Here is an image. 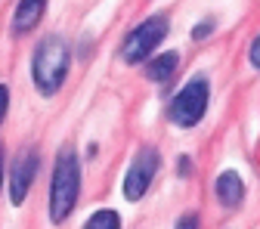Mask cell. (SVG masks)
<instances>
[{
    "label": "cell",
    "instance_id": "cell-1",
    "mask_svg": "<svg viewBox=\"0 0 260 229\" xmlns=\"http://www.w3.org/2000/svg\"><path fill=\"white\" fill-rule=\"evenodd\" d=\"M72 69V47L62 35H47L31 53V81L41 96H56Z\"/></svg>",
    "mask_w": 260,
    "mask_h": 229
},
{
    "label": "cell",
    "instance_id": "cell-2",
    "mask_svg": "<svg viewBox=\"0 0 260 229\" xmlns=\"http://www.w3.org/2000/svg\"><path fill=\"white\" fill-rule=\"evenodd\" d=\"M81 195V161L75 146H62L56 152L53 180H50V223L59 226L72 217Z\"/></svg>",
    "mask_w": 260,
    "mask_h": 229
},
{
    "label": "cell",
    "instance_id": "cell-3",
    "mask_svg": "<svg viewBox=\"0 0 260 229\" xmlns=\"http://www.w3.org/2000/svg\"><path fill=\"white\" fill-rule=\"evenodd\" d=\"M208 100H211V84H208V78L205 75H195V78H189L183 87H180V93L171 100V106H168V118L177 124V127H195L202 118H205V112H208Z\"/></svg>",
    "mask_w": 260,
    "mask_h": 229
},
{
    "label": "cell",
    "instance_id": "cell-4",
    "mask_svg": "<svg viewBox=\"0 0 260 229\" xmlns=\"http://www.w3.org/2000/svg\"><path fill=\"white\" fill-rule=\"evenodd\" d=\"M168 31H171L168 16H149V19H143L137 28H130V35L124 38L121 59H124L127 65H140V62H146V59L161 47V41L168 38Z\"/></svg>",
    "mask_w": 260,
    "mask_h": 229
},
{
    "label": "cell",
    "instance_id": "cell-5",
    "mask_svg": "<svg viewBox=\"0 0 260 229\" xmlns=\"http://www.w3.org/2000/svg\"><path fill=\"white\" fill-rule=\"evenodd\" d=\"M158 165H161V158H158V149H152V146H143L134 155V161H130V168L124 174V199L127 202H140L149 192V186L158 174Z\"/></svg>",
    "mask_w": 260,
    "mask_h": 229
},
{
    "label": "cell",
    "instance_id": "cell-6",
    "mask_svg": "<svg viewBox=\"0 0 260 229\" xmlns=\"http://www.w3.org/2000/svg\"><path fill=\"white\" fill-rule=\"evenodd\" d=\"M38 168H41V152L35 146L22 149L13 158V168H10V202L16 208L25 205L28 192H31V183H35V177H38Z\"/></svg>",
    "mask_w": 260,
    "mask_h": 229
},
{
    "label": "cell",
    "instance_id": "cell-7",
    "mask_svg": "<svg viewBox=\"0 0 260 229\" xmlns=\"http://www.w3.org/2000/svg\"><path fill=\"white\" fill-rule=\"evenodd\" d=\"M47 13V0H19L16 10H13V19H10V31H13V38H25L31 35L41 19Z\"/></svg>",
    "mask_w": 260,
    "mask_h": 229
},
{
    "label": "cell",
    "instance_id": "cell-8",
    "mask_svg": "<svg viewBox=\"0 0 260 229\" xmlns=\"http://www.w3.org/2000/svg\"><path fill=\"white\" fill-rule=\"evenodd\" d=\"M214 192L223 208H239L245 199V180L239 177V171H223L214 183Z\"/></svg>",
    "mask_w": 260,
    "mask_h": 229
},
{
    "label": "cell",
    "instance_id": "cell-9",
    "mask_svg": "<svg viewBox=\"0 0 260 229\" xmlns=\"http://www.w3.org/2000/svg\"><path fill=\"white\" fill-rule=\"evenodd\" d=\"M177 65H180V56H177L174 50L158 53L155 59H146V78H149V81H155V84H165V81H171V78H174Z\"/></svg>",
    "mask_w": 260,
    "mask_h": 229
},
{
    "label": "cell",
    "instance_id": "cell-10",
    "mask_svg": "<svg viewBox=\"0 0 260 229\" xmlns=\"http://www.w3.org/2000/svg\"><path fill=\"white\" fill-rule=\"evenodd\" d=\"M84 229H121V217H118L115 211L103 208V211L90 214V220L84 223Z\"/></svg>",
    "mask_w": 260,
    "mask_h": 229
},
{
    "label": "cell",
    "instance_id": "cell-11",
    "mask_svg": "<svg viewBox=\"0 0 260 229\" xmlns=\"http://www.w3.org/2000/svg\"><path fill=\"white\" fill-rule=\"evenodd\" d=\"M211 31H214V22L208 19V22H202V25H195V31H192V38H195V41H205V38L211 35Z\"/></svg>",
    "mask_w": 260,
    "mask_h": 229
},
{
    "label": "cell",
    "instance_id": "cell-12",
    "mask_svg": "<svg viewBox=\"0 0 260 229\" xmlns=\"http://www.w3.org/2000/svg\"><path fill=\"white\" fill-rule=\"evenodd\" d=\"M7 109H10V90L0 84V124H4V118H7Z\"/></svg>",
    "mask_w": 260,
    "mask_h": 229
},
{
    "label": "cell",
    "instance_id": "cell-13",
    "mask_svg": "<svg viewBox=\"0 0 260 229\" xmlns=\"http://www.w3.org/2000/svg\"><path fill=\"white\" fill-rule=\"evenodd\" d=\"M177 229H199V217H195V214H183L177 220Z\"/></svg>",
    "mask_w": 260,
    "mask_h": 229
},
{
    "label": "cell",
    "instance_id": "cell-14",
    "mask_svg": "<svg viewBox=\"0 0 260 229\" xmlns=\"http://www.w3.org/2000/svg\"><path fill=\"white\" fill-rule=\"evenodd\" d=\"M251 65H254V69H260V38L251 44Z\"/></svg>",
    "mask_w": 260,
    "mask_h": 229
},
{
    "label": "cell",
    "instance_id": "cell-15",
    "mask_svg": "<svg viewBox=\"0 0 260 229\" xmlns=\"http://www.w3.org/2000/svg\"><path fill=\"white\" fill-rule=\"evenodd\" d=\"M192 171V161H189V155H180V174H189Z\"/></svg>",
    "mask_w": 260,
    "mask_h": 229
},
{
    "label": "cell",
    "instance_id": "cell-16",
    "mask_svg": "<svg viewBox=\"0 0 260 229\" xmlns=\"http://www.w3.org/2000/svg\"><path fill=\"white\" fill-rule=\"evenodd\" d=\"M0 186H4V149H0Z\"/></svg>",
    "mask_w": 260,
    "mask_h": 229
}]
</instances>
